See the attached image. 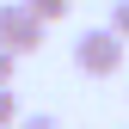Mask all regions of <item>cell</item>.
I'll return each mask as SVG.
<instances>
[{"instance_id": "cell-1", "label": "cell", "mask_w": 129, "mask_h": 129, "mask_svg": "<svg viewBox=\"0 0 129 129\" xmlns=\"http://www.w3.org/2000/svg\"><path fill=\"white\" fill-rule=\"evenodd\" d=\"M123 43H129V37H117L111 25H92L86 37L74 43V68L92 74V80H111V74L123 68Z\"/></svg>"}, {"instance_id": "cell-4", "label": "cell", "mask_w": 129, "mask_h": 129, "mask_svg": "<svg viewBox=\"0 0 129 129\" xmlns=\"http://www.w3.org/2000/svg\"><path fill=\"white\" fill-rule=\"evenodd\" d=\"M68 6H74V0H31V12H43L49 25H55V19H68Z\"/></svg>"}, {"instance_id": "cell-3", "label": "cell", "mask_w": 129, "mask_h": 129, "mask_svg": "<svg viewBox=\"0 0 129 129\" xmlns=\"http://www.w3.org/2000/svg\"><path fill=\"white\" fill-rule=\"evenodd\" d=\"M12 123H25V117H19V92L0 86V129H12Z\"/></svg>"}, {"instance_id": "cell-2", "label": "cell", "mask_w": 129, "mask_h": 129, "mask_svg": "<svg viewBox=\"0 0 129 129\" xmlns=\"http://www.w3.org/2000/svg\"><path fill=\"white\" fill-rule=\"evenodd\" d=\"M43 31H49V19L31 12V0H0V43H6V49L31 55L43 43Z\"/></svg>"}, {"instance_id": "cell-5", "label": "cell", "mask_w": 129, "mask_h": 129, "mask_svg": "<svg viewBox=\"0 0 129 129\" xmlns=\"http://www.w3.org/2000/svg\"><path fill=\"white\" fill-rule=\"evenodd\" d=\"M111 31L129 37V0H111Z\"/></svg>"}, {"instance_id": "cell-7", "label": "cell", "mask_w": 129, "mask_h": 129, "mask_svg": "<svg viewBox=\"0 0 129 129\" xmlns=\"http://www.w3.org/2000/svg\"><path fill=\"white\" fill-rule=\"evenodd\" d=\"M19 129H61V123H55V117H25Z\"/></svg>"}, {"instance_id": "cell-6", "label": "cell", "mask_w": 129, "mask_h": 129, "mask_svg": "<svg viewBox=\"0 0 129 129\" xmlns=\"http://www.w3.org/2000/svg\"><path fill=\"white\" fill-rule=\"evenodd\" d=\"M12 61H19V49H6V43H0V86H12Z\"/></svg>"}]
</instances>
